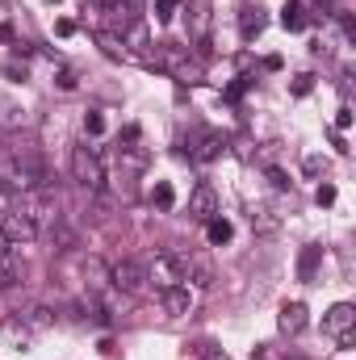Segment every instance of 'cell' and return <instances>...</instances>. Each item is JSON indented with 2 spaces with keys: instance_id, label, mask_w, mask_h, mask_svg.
I'll use <instances>...</instances> for the list:
<instances>
[{
  "instance_id": "obj_2",
  "label": "cell",
  "mask_w": 356,
  "mask_h": 360,
  "mask_svg": "<svg viewBox=\"0 0 356 360\" xmlns=\"http://www.w3.org/2000/svg\"><path fill=\"white\" fill-rule=\"evenodd\" d=\"M160 72H168L172 80L180 84H197L201 80V68H197V59L184 51V46H172V42H160V51H155V59H151Z\"/></svg>"
},
{
  "instance_id": "obj_14",
  "label": "cell",
  "mask_w": 356,
  "mask_h": 360,
  "mask_svg": "<svg viewBox=\"0 0 356 360\" xmlns=\"http://www.w3.org/2000/svg\"><path fill=\"white\" fill-rule=\"evenodd\" d=\"M84 276H89L92 293H109V289H113V285H109V264H105L101 256H89V260H84Z\"/></svg>"
},
{
  "instance_id": "obj_9",
  "label": "cell",
  "mask_w": 356,
  "mask_h": 360,
  "mask_svg": "<svg viewBox=\"0 0 356 360\" xmlns=\"http://www.w3.org/2000/svg\"><path fill=\"white\" fill-rule=\"evenodd\" d=\"M189 38H193L197 46L210 42V0H193V4H189Z\"/></svg>"
},
{
  "instance_id": "obj_6",
  "label": "cell",
  "mask_w": 356,
  "mask_h": 360,
  "mask_svg": "<svg viewBox=\"0 0 356 360\" xmlns=\"http://www.w3.org/2000/svg\"><path fill=\"white\" fill-rule=\"evenodd\" d=\"M109 285L117 293H143L147 289V269L139 260H117V264H109Z\"/></svg>"
},
{
  "instance_id": "obj_11",
  "label": "cell",
  "mask_w": 356,
  "mask_h": 360,
  "mask_svg": "<svg viewBox=\"0 0 356 360\" xmlns=\"http://www.w3.org/2000/svg\"><path fill=\"white\" fill-rule=\"evenodd\" d=\"M268 25V13L260 4H243V13H239V34H243V42H256L260 34H265Z\"/></svg>"
},
{
  "instance_id": "obj_31",
  "label": "cell",
  "mask_w": 356,
  "mask_h": 360,
  "mask_svg": "<svg viewBox=\"0 0 356 360\" xmlns=\"http://www.w3.org/2000/svg\"><path fill=\"white\" fill-rule=\"evenodd\" d=\"M268 180H272V188H289V176L281 168H268Z\"/></svg>"
},
{
  "instance_id": "obj_24",
  "label": "cell",
  "mask_w": 356,
  "mask_h": 360,
  "mask_svg": "<svg viewBox=\"0 0 356 360\" xmlns=\"http://www.w3.org/2000/svg\"><path fill=\"white\" fill-rule=\"evenodd\" d=\"M151 201H155L160 210H172V205H177V193H172V184H168V180H160V184H155V193H151Z\"/></svg>"
},
{
  "instance_id": "obj_4",
  "label": "cell",
  "mask_w": 356,
  "mask_h": 360,
  "mask_svg": "<svg viewBox=\"0 0 356 360\" xmlns=\"http://www.w3.org/2000/svg\"><path fill=\"white\" fill-rule=\"evenodd\" d=\"M0 231H4L8 243H25V239H38L42 235V226L34 222V214L25 205H13L8 214H0Z\"/></svg>"
},
{
  "instance_id": "obj_35",
  "label": "cell",
  "mask_w": 356,
  "mask_h": 360,
  "mask_svg": "<svg viewBox=\"0 0 356 360\" xmlns=\"http://www.w3.org/2000/svg\"><path fill=\"white\" fill-rule=\"evenodd\" d=\"M8 248H13V243H8V239H4V231H0V252H8Z\"/></svg>"
},
{
  "instance_id": "obj_8",
  "label": "cell",
  "mask_w": 356,
  "mask_h": 360,
  "mask_svg": "<svg viewBox=\"0 0 356 360\" xmlns=\"http://www.w3.org/2000/svg\"><path fill=\"white\" fill-rule=\"evenodd\" d=\"M214 214H218V193H214V184H197L193 197H189V218L210 222Z\"/></svg>"
},
{
  "instance_id": "obj_28",
  "label": "cell",
  "mask_w": 356,
  "mask_h": 360,
  "mask_svg": "<svg viewBox=\"0 0 356 360\" xmlns=\"http://www.w3.org/2000/svg\"><path fill=\"white\" fill-rule=\"evenodd\" d=\"M314 201H319V205H331V201H336V184H319Z\"/></svg>"
},
{
  "instance_id": "obj_29",
  "label": "cell",
  "mask_w": 356,
  "mask_h": 360,
  "mask_svg": "<svg viewBox=\"0 0 356 360\" xmlns=\"http://www.w3.org/2000/svg\"><path fill=\"white\" fill-rule=\"evenodd\" d=\"M310 89H314V76H298L293 80V96H306Z\"/></svg>"
},
{
  "instance_id": "obj_17",
  "label": "cell",
  "mask_w": 356,
  "mask_h": 360,
  "mask_svg": "<svg viewBox=\"0 0 356 360\" xmlns=\"http://www.w3.org/2000/svg\"><path fill=\"white\" fill-rule=\"evenodd\" d=\"M252 231L256 235H276L281 231V218L272 205H252Z\"/></svg>"
},
{
  "instance_id": "obj_12",
  "label": "cell",
  "mask_w": 356,
  "mask_h": 360,
  "mask_svg": "<svg viewBox=\"0 0 356 360\" xmlns=\"http://www.w3.org/2000/svg\"><path fill=\"white\" fill-rule=\"evenodd\" d=\"M160 302H164L168 314H189V310H193V293H189V285H168V289H160Z\"/></svg>"
},
{
  "instance_id": "obj_13",
  "label": "cell",
  "mask_w": 356,
  "mask_h": 360,
  "mask_svg": "<svg viewBox=\"0 0 356 360\" xmlns=\"http://www.w3.org/2000/svg\"><path fill=\"white\" fill-rule=\"evenodd\" d=\"M147 151L143 147H117V172H126V176H139V172H147Z\"/></svg>"
},
{
  "instance_id": "obj_10",
  "label": "cell",
  "mask_w": 356,
  "mask_h": 360,
  "mask_svg": "<svg viewBox=\"0 0 356 360\" xmlns=\"http://www.w3.org/2000/svg\"><path fill=\"white\" fill-rule=\"evenodd\" d=\"M21 281H25V260H21V252L13 243L8 252H0V289H13Z\"/></svg>"
},
{
  "instance_id": "obj_36",
  "label": "cell",
  "mask_w": 356,
  "mask_h": 360,
  "mask_svg": "<svg viewBox=\"0 0 356 360\" xmlns=\"http://www.w3.org/2000/svg\"><path fill=\"white\" fill-rule=\"evenodd\" d=\"M260 360H276V356H260Z\"/></svg>"
},
{
  "instance_id": "obj_18",
  "label": "cell",
  "mask_w": 356,
  "mask_h": 360,
  "mask_svg": "<svg viewBox=\"0 0 356 360\" xmlns=\"http://www.w3.org/2000/svg\"><path fill=\"white\" fill-rule=\"evenodd\" d=\"M281 25H285L289 34H298V30H306V25H310V17H306V8H302L298 0H289V4L281 8Z\"/></svg>"
},
{
  "instance_id": "obj_27",
  "label": "cell",
  "mask_w": 356,
  "mask_h": 360,
  "mask_svg": "<svg viewBox=\"0 0 356 360\" xmlns=\"http://www.w3.org/2000/svg\"><path fill=\"white\" fill-rule=\"evenodd\" d=\"M302 168H306V176H319V172H327V160H319V155H310V160H306Z\"/></svg>"
},
{
  "instance_id": "obj_19",
  "label": "cell",
  "mask_w": 356,
  "mask_h": 360,
  "mask_svg": "<svg viewBox=\"0 0 356 360\" xmlns=\"http://www.w3.org/2000/svg\"><path fill=\"white\" fill-rule=\"evenodd\" d=\"M231 235H235V226L222 218V214H214L210 222H205V239L214 243V248H222V243H231Z\"/></svg>"
},
{
  "instance_id": "obj_37",
  "label": "cell",
  "mask_w": 356,
  "mask_h": 360,
  "mask_svg": "<svg viewBox=\"0 0 356 360\" xmlns=\"http://www.w3.org/2000/svg\"><path fill=\"white\" fill-rule=\"evenodd\" d=\"M46 4H59V0H46Z\"/></svg>"
},
{
  "instance_id": "obj_16",
  "label": "cell",
  "mask_w": 356,
  "mask_h": 360,
  "mask_svg": "<svg viewBox=\"0 0 356 360\" xmlns=\"http://www.w3.org/2000/svg\"><path fill=\"white\" fill-rule=\"evenodd\" d=\"M17 319L38 335V331H46V327H55V310H46V306H25V310H17Z\"/></svg>"
},
{
  "instance_id": "obj_20",
  "label": "cell",
  "mask_w": 356,
  "mask_h": 360,
  "mask_svg": "<svg viewBox=\"0 0 356 360\" xmlns=\"http://www.w3.org/2000/svg\"><path fill=\"white\" fill-rule=\"evenodd\" d=\"M96 42H101V51H105L109 59H117V63H122V59H130V51H126V42H122L117 34H109V30H101V34H96Z\"/></svg>"
},
{
  "instance_id": "obj_3",
  "label": "cell",
  "mask_w": 356,
  "mask_h": 360,
  "mask_svg": "<svg viewBox=\"0 0 356 360\" xmlns=\"http://www.w3.org/2000/svg\"><path fill=\"white\" fill-rule=\"evenodd\" d=\"M352 327H356V306H352V302H336V306L323 314V335H331V340H336V348H344V352L356 344Z\"/></svg>"
},
{
  "instance_id": "obj_23",
  "label": "cell",
  "mask_w": 356,
  "mask_h": 360,
  "mask_svg": "<svg viewBox=\"0 0 356 360\" xmlns=\"http://www.w3.org/2000/svg\"><path fill=\"white\" fill-rule=\"evenodd\" d=\"M21 122H25V109H17L13 101H0V126L4 130H17Z\"/></svg>"
},
{
  "instance_id": "obj_26",
  "label": "cell",
  "mask_w": 356,
  "mask_h": 360,
  "mask_svg": "<svg viewBox=\"0 0 356 360\" xmlns=\"http://www.w3.org/2000/svg\"><path fill=\"white\" fill-rule=\"evenodd\" d=\"M177 8H180V0H155V17H160V21H172Z\"/></svg>"
},
{
  "instance_id": "obj_5",
  "label": "cell",
  "mask_w": 356,
  "mask_h": 360,
  "mask_svg": "<svg viewBox=\"0 0 356 360\" xmlns=\"http://www.w3.org/2000/svg\"><path fill=\"white\" fill-rule=\"evenodd\" d=\"M143 269H147V285H155V289L180 285V260H177V248H160V252L151 256V264H143Z\"/></svg>"
},
{
  "instance_id": "obj_25",
  "label": "cell",
  "mask_w": 356,
  "mask_h": 360,
  "mask_svg": "<svg viewBox=\"0 0 356 360\" xmlns=\"http://www.w3.org/2000/svg\"><path fill=\"white\" fill-rule=\"evenodd\" d=\"M84 134H92V139L105 134V117H101V109H89V113H84Z\"/></svg>"
},
{
  "instance_id": "obj_30",
  "label": "cell",
  "mask_w": 356,
  "mask_h": 360,
  "mask_svg": "<svg viewBox=\"0 0 356 360\" xmlns=\"http://www.w3.org/2000/svg\"><path fill=\"white\" fill-rule=\"evenodd\" d=\"M4 76H8V80H25L30 72H25V63H4Z\"/></svg>"
},
{
  "instance_id": "obj_34",
  "label": "cell",
  "mask_w": 356,
  "mask_h": 360,
  "mask_svg": "<svg viewBox=\"0 0 356 360\" xmlns=\"http://www.w3.org/2000/svg\"><path fill=\"white\" fill-rule=\"evenodd\" d=\"M201 360H227V356H222V352H214V348H210V352H205V356H201Z\"/></svg>"
},
{
  "instance_id": "obj_33",
  "label": "cell",
  "mask_w": 356,
  "mask_h": 360,
  "mask_svg": "<svg viewBox=\"0 0 356 360\" xmlns=\"http://www.w3.org/2000/svg\"><path fill=\"white\" fill-rule=\"evenodd\" d=\"M59 89H76V76L72 72H59Z\"/></svg>"
},
{
  "instance_id": "obj_1",
  "label": "cell",
  "mask_w": 356,
  "mask_h": 360,
  "mask_svg": "<svg viewBox=\"0 0 356 360\" xmlns=\"http://www.w3.org/2000/svg\"><path fill=\"white\" fill-rule=\"evenodd\" d=\"M72 180H76L84 193H92V197L105 193V180H109L105 176V164H101V155H96L92 147H84V143L72 147Z\"/></svg>"
},
{
  "instance_id": "obj_21",
  "label": "cell",
  "mask_w": 356,
  "mask_h": 360,
  "mask_svg": "<svg viewBox=\"0 0 356 360\" xmlns=\"http://www.w3.org/2000/svg\"><path fill=\"white\" fill-rule=\"evenodd\" d=\"M0 335H4V340H8V344H17V348H25V344H30V340H34V331H30V327H25V323H21V319H8V323H4V327H0Z\"/></svg>"
},
{
  "instance_id": "obj_22",
  "label": "cell",
  "mask_w": 356,
  "mask_h": 360,
  "mask_svg": "<svg viewBox=\"0 0 356 360\" xmlns=\"http://www.w3.org/2000/svg\"><path fill=\"white\" fill-rule=\"evenodd\" d=\"M319 260H323V248H314V243H310V248L302 252V260H298V276H302V281H310L314 269H319Z\"/></svg>"
},
{
  "instance_id": "obj_7",
  "label": "cell",
  "mask_w": 356,
  "mask_h": 360,
  "mask_svg": "<svg viewBox=\"0 0 356 360\" xmlns=\"http://www.w3.org/2000/svg\"><path fill=\"white\" fill-rule=\"evenodd\" d=\"M306 327H310L306 306H302V302H285V306H281V314H276V331H281L285 340H298Z\"/></svg>"
},
{
  "instance_id": "obj_32",
  "label": "cell",
  "mask_w": 356,
  "mask_h": 360,
  "mask_svg": "<svg viewBox=\"0 0 356 360\" xmlns=\"http://www.w3.org/2000/svg\"><path fill=\"white\" fill-rule=\"evenodd\" d=\"M336 126H340V130H348V126H352V109H348V105H340V113H336Z\"/></svg>"
},
{
  "instance_id": "obj_15",
  "label": "cell",
  "mask_w": 356,
  "mask_h": 360,
  "mask_svg": "<svg viewBox=\"0 0 356 360\" xmlns=\"http://www.w3.org/2000/svg\"><path fill=\"white\" fill-rule=\"evenodd\" d=\"M218 147H222L218 134H197V143L189 147V160L193 164H210V160H218Z\"/></svg>"
}]
</instances>
